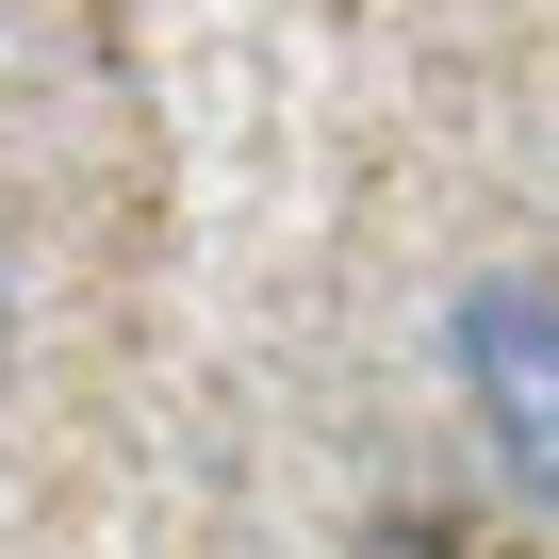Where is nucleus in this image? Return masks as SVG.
I'll use <instances>...</instances> for the list:
<instances>
[{
  "label": "nucleus",
  "instance_id": "f257e3e1",
  "mask_svg": "<svg viewBox=\"0 0 559 559\" xmlns=\"http://www.w3.org/2000/svg\"><path fill=\"white\" fill-rule=\"evenodd\" d=\"M444 362H461V412H477L493 477H510L526 510H559V280H526V263L461 280Z\"/></svg>",
  "mask_w": 559,
  "mask_h": 559
}]
</instances>
